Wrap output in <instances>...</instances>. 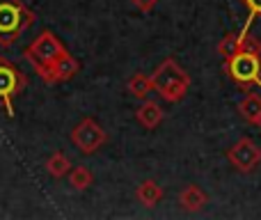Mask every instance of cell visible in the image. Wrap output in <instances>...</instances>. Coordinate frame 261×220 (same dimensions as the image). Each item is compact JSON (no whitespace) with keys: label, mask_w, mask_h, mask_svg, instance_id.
Here are the masks:
<instances>
[{"label":"cell","mask_w":261,"mask_h":220,"mask_svg":"<svg viewBox=\"0 0 261 220\" xmlns=\"http://www.w3.org/2000/svg\"><path fill=\"white\" fill-rule=\"evenodd\" d=\"M71 142L81 149V154H94L106 144V131L101 129L99 121L92 117H85L81 124L73 126L71 131Z\"/></svg>","instance_id":"6"},{"label":"cell","mask_w":261,"mask_h":220,"mask_svg":"<svg viewBox=\"0 0 261 220\" xmlns=\"http://www.w3.org/2000/svg\"><path fill=\"white\" fill-rule=\"evenodd\" d=\"M138 200H140V204H144V207H156L158 202H161V198H163V188L156 184V181H142V184L138 186Z\"/></svg>","instance_id":"12"},{"label":"cell","mask_w":261,"mask_h":220,"mask_svg":"<svg viewBox=\"0 0 261 220\" xmlns=\"http://www.w3.org/2000/svg\"><path fill=\"white\" fill-rule=\"evenodd\" d=\"M128 92L135 96V99H147L149 96V92L153 90V85H151V78L147 76V74H135V76H130V81H128Z\"/></svg>","instance_id":"13"},{"label":"cell","mask_w":261,"mask_h":220,"mask_svg":"<svg viewBox=\"0 0 261 220\" xmlns=\"http://www.w3.org/2000/svg\"><path fill=\"white\" fill-rule=\"evenodd\" d=\"M179 202H181V207H184L186 211H199V209L208 202V195L204 193L199 186L190 184V186H186V188L181 190Z\"/></svg>","instance_id":"10"},{"label":"cell","mask_w":261,"mask_h":220,"mask_svg":"<svg viewBox=\"0 0 261 220\" xmlns=\"http://www.w3.org/2000/svg\"><path fill=\"white\" fill-rule=\"evenodd\" d=\"M243 5L248 7V18H245V26L241 28V32H239V39L243 41V46H245V41H248L250 28H252L254 18L261 16V0H243Z\"/></svg>","instance_id":"16"},{"label":"cell","mask_w":261,"mask_h":220,"mask_svg":"<svg viewBox=\"0 0 261 220\" xmlns=\"http://www.w3.org/2000/svg\"><path fill=\"white\" fill-rule=\"evenodd\" d=\"M254 126H259V129H261V115L257 117V121H254Z\"/></svg>","instance_id":"19"},{"label":"cell","mask_w":261,"mask_h":220,"mask_svg":"<svg viewBox=\"0 0 261 220\" xmlns=\"http://www.w3.org/2000/svg\"><path fill=\"white\" fill-rule=\"evenodd\" d=\"M239 112L243 115L245 121L254 124V121H257V117L261 115V96H259V94H248V96H245V99L239 104Z\"/></svg>","instance_id":"14"},{"label":"cell","mask_w":261,"mask_h":220,"mask_svg":"<svg viewBox=\"0 0 261 220\" xmlns=\"http://www.w3.org/2000/svg\"><path fill=\"white\" fill-rule=\"evenodd\" d=\"M44 167H46V172H48L53 179H62V177L69 175V170H71L73 165H71V161L67 158V154L55 152V154H50V156L46 158Z\"/></svg>","instance_id":"11"},{"label":"cell","mask_w":261,"mask_h":220,"mask_svg":"<svg viewBox=\"0 0 261 220\" xmlns=\"http://www.w3.org/2000/svg\"><path fill=\"white\" fill-rule=\"evenodd\" d=\"M227 158L239 172H252L261 163V149L254 144V140L243 138L227 152Z\"/></svg>","instance_id":"7"},{"label":"cell","mask_w":261,"mask_h":220,"mask_svg":"<svg viewBox=\"0 0 261 220\" xmlns=\"http://www.w3.org/2000/svg\"><path fill=\"white\" fill-rule=\"evenodd\" d=\"M149 78H151L153 90H156L158 94H161V99H165L167 104H179V101L188 94L190 78H188V74L176 64V60H172V58L163 60Z\"/></svg>","instance_id":"1"},{"label":"cell","mask_w":261,"mask_h":220,"mask_svg":"<svg viewBox=\"0 0 261 220\" xmlns=\"http://www.w3.org/2000/svg\"><path fill=\"white\" fill-rule=\"evenodd\" d=\"M81 71V62H78L76 58H73L71 53H64L60 55L58 60H55L53 64H48L46 69H41V71H37L41 76V81L48 83V85H53V83H67L71 81L76 74Z\"/></svg>","instance_id":"8"},{"label":"cell","mask_w":261,"mask_h":220,"mask_svg":"<svg viewBox=\"0 0 261 220\" xmlns=\"http://www.w3.org/2000/svg\"><path fill=\"white\" fill-rule=\"evenodd\" d=\"M227 62V74L234 83L248 85V83H259L261 85V58L254 51L241 48L236 55H231Z\"/></svg>","instance_id":"4"},{"label":"cell","mask_w":261,"mask_h":220,"mask_svg":"<svg viewBox=\"0 0 261 220\" xmlns=\"http://www.w3.org/2000/svg\"><path fill=\"white\" fill-rule=\"evenodd\" d=\"M64 53H67V46H64L50 30L39 32V37L32 39V44L25 46V51H23L25 60L35 67V71L46 69L48 64H53L55 60H58L60 55H64Z\"/></svg>","instance_id":"3"},{"label":"cell","mask_w":261,"mask_h":220,"mask_svg":"<svg viewBox=\"0 0 261 220\" xmlns=\"http://www.w3.org/2000/svg\"><path fill=\"white\" fill-rule=\"evenodd\" d=\"M92 181H94V177L85 165H76L69 170V184L76 190H87L92 186Z\"/></svg>","instance_id":"15"},{"label":"cell","mask_w":261,"mask_h":220,"mask_svg":"<svg viewBox=\"0 0 261 220\" xmlns=\"http://www.w3.org/2000/svg\"><path fill=\"white\" fill-rule=\"evenodd\" d=\"M35 14L25 7L23 0H0V46H12L21 35L32 28Z\"/></svg>","instance_id":"2"},{"label":"cell","mask_w":261,"mask_h":220,"mask_svg":"<svg viewBox=\"0 0 261 220\" xmlns=\"http://www.w3.org/2000/svg\"><path fill=\"white\" fill-rule=\"evenodd\" d=\"M130 3H133L135 7L140 9V12H151V9L156 7L158 0H130Z\"/></svg>","instance_id":"18"},{"label":"cell","mask_w":261,"mask_h":220,"mask_svg":"<svg viewBox=\"0 0 261 220\" xmlns=\"http://www.w3.org/2000/svg\"><path fill=\"white\" fill-rule=\"evenodd\" d=\"M23 87L25 76L9 60L0 58V108H5L9 117H14V96L21 94Z\"/></svg>","instance_id":"5"},{"label":"cell","mask_w":261,"mask_h":220,"mask_svg":"<svg viewBox=\"0 0 261 220\" xmlns=\"http://www.w3.org/2000/svg\"><path fill=\"white\" fill-rule=\"evenodd\" d=\"M135 117H138V121L144 126V129H156L158 124L163 121V108L156 104V101H142V106H140L138 110H135Z\"/></svg>","instance_id":"9"},{"label":"cell","mask_w":261,"mask_h":220,"mask_svg":"<svg viewBox=\"0 0 261 220\" xmlns=\"http://www.w3.org/2000/svg\"><path fill=\"white\" fill-rule=\"evenodd\" d=\"M241 48H245V46H243V41L239 39V35H227L225 39L218 44V53H220L222 60H229L231 55H236Z\"/></svg>","instance_id":"17"}]
</instances>
